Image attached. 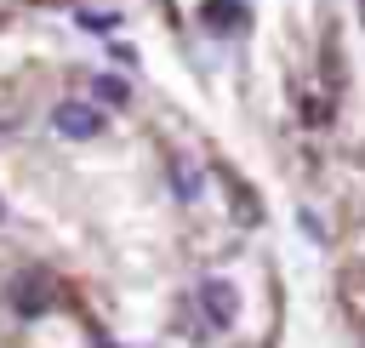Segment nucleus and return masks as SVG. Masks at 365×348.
<instances>
[{
    "label": "nucleus",
    "instance_id": "nucleus-1",
    "mask_svg": "<svg viewBox=\"0 0 365 348\" xmlns=\"http://www.w3.org/2000/svg\"><path fill=\"white\" fill-rule=\"evenodd\" d=\"M200 308H205V319H211L217 331H228L234 314H240V291H234V280H222V274L200 280Z\"/></svg>",
    "mask_w": 365,
    "mask_h": 348
},
{
    "label": "nucleus",
    "instance_id": "nucleus-5",
    "mask_svg": "<svg viewBox=\"0 0 365 348\" xmlns=\"http://www.w3.org/2000/svg\"><path fill=\"white\" fill-rule=\"evenodd\" d=\"M0 217H6V200H0Z\"/></svg>",
    "mask_w": 365,
    "mask_h": 348
},
{
    "label": "nucleus",
    "instance_id": "nucleus-3",
    "mask_svg": "<svg viewBox=\"0 0 365 348\" xmlns=\"http://www.w3.org/2000/svg\"><path fill=\"white\" fill-rule=\"evenodd\" d=\"M171 188H177L182 200H200V171H194L188 160H177V165H171Z\"/></svg>",
    "mask_w": 365,
    "mask_h": 348
},
{
    "label": "nucleus",
    "instance_id": "nucleus-4",
    "mask_svg": "<svg viewBox=\"0 0 365 348\" xmlns=\"http://www.w3.org/2000/svg\"><path fill=\"white\" fill-rule=\"evenodd\" d=\"M91 91H97L103 103H125V80H114V74H97V80H91Z\"/></svg>",
    "mask_w": 365,
    "mask_h": 348
},
{
    "label": "nucleus",
    "instance_id": "nucleus-2",
    "mask_svg": "<svg viewBox=\"0 0 365 348\" xmlns=\"http://www.w3.org/2000/svg\"><path fill=\"white\" fill-rule=\"evenodd\" d=\"M51 126L63 131V137H74V143H86V137H97L103 131V108H91V103H57L51 108Z\"/></svg>",
    "mask_w": 365,
    "mask_h": 348
}]
</instances>
